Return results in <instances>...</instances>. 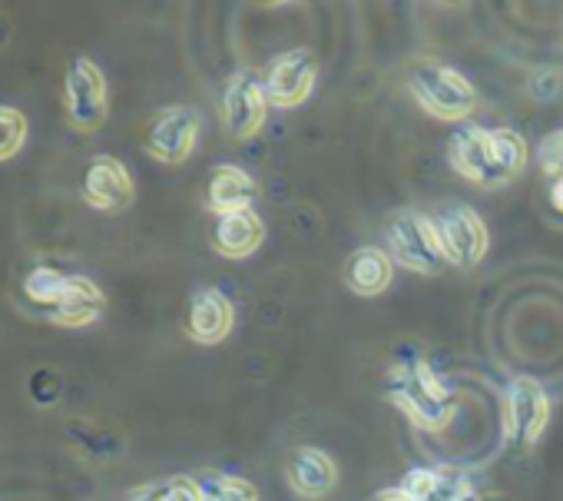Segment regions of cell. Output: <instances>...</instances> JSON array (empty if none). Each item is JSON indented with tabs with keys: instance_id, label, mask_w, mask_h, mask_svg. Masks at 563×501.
Wrapping results in <instances>:
<instances>
[{
	"instance_id": "cell-12",
	"label": "cell",
	"mask_w": 563,
	"mask_h": 501,
	"mask_svg": "<svg viewBox=\"0 0 563 501\" xmlns=\"http://www.w3.org/2000/svg\"><path fill=\"white\" fill-rule=\"evenodd\" d=\"M235 313L232 303L219 293V290H199L189 299V313H186V333L189 339H196L199 346H216L232 333Z\"/></svg>"
},
{
	"instance_id": "cell-17",
	"label": "cell",
	"mask_w": 563,
	"mask_h": 501,
	"mask_svg": "<svg viewBox=\"0 0 563 501\" xmlns=\"http://www.w3.org/2000/svg\"><path fill=\"white\" fill-rule=\"evenodd\" d=\"M391 276H395V260L378 246H362L349 257L345 283L355 296H382L391 286Z\"/></svg>"
},
{
	"instance_id": "cell-27",
	"label": "cell",
	"mask_w": 563,
	"mask_h": 501,
	"mask_svg": "<svg viewBox=\"0 0 563 501\" xmlns=\"http://www.w3.org/2000/svg\"><path fill=\"white\" fill-rule=\"evenodd\" d=\"M126 501H163V484H143Z\"/></svg>"
},
{
	"instance_id": "cell-1",
	"label": "cell",
	"mask_w": 563,
	"mask_h": 501,
	"mask_svg": "<svg viewBox=\"0 0 563 501\" xmlns=\"http://www.w3.org/2000/svg\"><path fill=\"white\" fill-rule=\"evenodd\" d=\"M382 389L395 409H401L418 428H428V432H441L457 409V395L421 359L395 362L385 372Z\"/></svg>"
},
{
	"instance_id": "cell-26",
	"label": "cell",
	"mask_w": 563,
	"mask_h": 501,
	"mask_svg": "<svg viewBox=\"0 0 563 501\" xmlns=\"http://www.w3.org/2000/svg\"><path fill=\"white\" fill-rule=\"evenodd\" d=\"M560 87H563V80L556 77V70H537L533 80H530V94L537 100H553Z\"/></svg>"
},
{
	"instance_id": "cell-20",
	"label": "cell",
	"mask_w": 563,
	"mask_h": 501,
	"mask_svg": "<svg viewBox=\"0 0 563 501\" xmlns=\"http://www.w3.org/2000/svg\"><path fill=\"white\" fill-rule=\"evenodd\" d=\"M67 283H70V276H67L64 270H57V266H51V263H41V266H34V270L27 273V280H24V296H27L34 306L51 309V306H57V299L64 296Z\"/></svg>"
},
{
	"instance_id": "cell-2",
	"label": "cell",
	"mask_w": 563,
	"mask_h": 501,
	"mask_svg": "<svg viewBox=\"0 0 563 501\" xmlns=\"http://www.w3.org/2000/svg\"><path fill=\"white\" fill-rule=\"evenodd\" d=\"M408 90L424 113L434 120L461 123L477 110V90L467 84L464 74L444 64H418L408 74Z\"/></svg>"
},
{
	"instance_id": "cell-13",
	"label": "cell",
	"mask_w": 563,
	"mask_h": 501,
	"mask_svg": "<svg viewBox=\"0 0 563 501\" xmlns=\"http://www.w3.org/2000/svg\"><path fill=\"white\" fill-rule=\"evenodd\" d=\"M107 309V296L103 290L87 280V276H70L64 296L57 299V306L47 309V319L64 326V329H84L90 323H97Z\"/></svg>"
},
{
	"instance_id": "cell-14",
	"label": "cell",
	"mask_w": 563,
	"mask_h": 501,
	"mask_svg": "<svg viewBox=\"0 0 563 501\" xmlns=\"http://www.w3.org/2000/svg\"><path fill=\"white\" fill-rule=\"evenodd\" d=\"M286 475H289V484L296 488V494L316 501L322 494H329L339 481V468L335 461L322 451V448H296L289 455V465H286Z\"/></svg>"
},
{
	"instance_id": "cell-28",
	"label": "cell",
	"mask_w": 563,
	"mask_h": 501,
	"mask_svg": "<svg viewBox=\"0 0 563 501\" xmlns=\"http://www.w3.org/2000/svg\"><path fill=\"white\" fill-rule=\"evenodd\" d=\"M375 501H415V498H411V491L401 484V488H385Z\"/></svg>"
},
{
	"instance_id": "cell-25",
	"label": "cell",
	"mask_w": 563,
	"mask_h": 501,
	"mask_svg": "<svg viewBox=\"0 0 563 501\" xmlns=\"http://www.w3.org/2000/svg\"><path fill=\"white\" fill-rule=\"evenodd\" d=\"M163 501H202L196 478H169L163 481Z\"/></svg>"
},
{
	"instance_id": "cell-11",
	"label": "cell",
	"mask_w": 563,
	"mask_h": 501,
	"mask_svg": "<svg viewBox=\"0 0 563 501\" xmlns=\"http://www.w3.org/2000/svg\"><path fill=\"white\" fill-rule=\"evenodd\" d=\"M448 156H451V166L477 186H500L504 183L494 160H490L487 130H481V127H471V123L457 127L448 140Z\"/></svg>"
},
{
	"instance_id": "cell-10",
	"label": "cell",
	"mask_w": 563,
	"mask_h": 501,
	"mask_svg": "<svg viewBox=\"0 0 563 501\" xmlns=\"http://www.w3.org/2000/svg\"><path fill=\"white\" fill-rule=\"evenodd\" d=\"M80 193L93 209H103V213H120L136 196L133 176L117 156H93L84 170Z\"/></svg>"
},
{
	"instance_id": "cell-4",
	"label": "cell",
	"mask_w": 563,
	"mask_h": 501,
	"mask_svg": "<svg viewBox=\"0 0 563 501\" xmlns=\"http://www.w3.org/2000/svg\"><path fill=\"white\" fill-rule=\"evenodd\" d=\"M547 422H550V399L543 385L527 375L514 379L507 385V402H504V445L514 455L533 451Z\"/></svg>"
},
{
	"instance_id": "cell-23",
	"label": "cell",
	"mask_w": 563,
	"mask_h": 501,
	"mask_svg": "<svg viewBox=\"0 0 563 501\" xmlns=\"http://www.w3.org/2000/svg\"><path fill=\"white\" fill-rule=\"evenodd\" d=\"M537 163H540L543 176H550L553 183H556V179H563V130L550 133V137L540 143V150H537Z\"/></svg>"
},
{
	"instance_id": "cell-9",
	"label": "cell",
	"mask_w": 563,
	"mask_h": 501,
	"mask_svg": "<svg viewBox=\"0 0 563 501\" xmlns=\"http://www.w3.org/2000/svg\"><path fill=\"white\" fill-rule=\"evenodd\" d=\"M199 140V113L189 107H166L150 120L146 130V150L159 163H186L192 146Z\"/></svg>"
},
{
	"instance_id": "cell-16",
	"label": "cell",
	"mask_w": 563,
	"mask_h": 501,
	"mask_svg": "<svg viewBox=\"0 0 563 501\" xmlns=\"http://www.w3.org/2000/svg\"><path fill=\"white\" fill-rule=\"evenodd\" d=\"M262 239H265V226H262V219L252 209L219 216V222L212 229V246H216V253L225 257V260L252 257L255 249L262 246Z\"/></svg>"
},
{
	"instance_id": "cell-24",
	"label": "cell",
	"mask_w": 563,
	"mask_h": 501,
	"mask_svg": "<svg viewBox=\"0 0 563 501\" xmlns=\"http://www.w3.org/2000/svg\"><path fill=\"white\" fill-rule=\"evenodd\" d=\"M31 399L37 405H44V409L57 405V399H60V379H57V372H51V369L34 372V379H31Z\"/></svg>"
},
{
	"instance_id": "cell-7",
	"label": "cell",
	"mask_w": 563,
	"mask_h": 501,
	"mask_svg": "<svg viewBox=\"0 0 563 501\" xmlns=\"http://www.w3.org/2000/svg\"><path fill=\"white\" fill-rule=\"evenodd\" d=\"M319 80V61L312 51L296 47L289 54L275 57V64L268 67V80H265V94L268 104L278 110H292L299 104H306L316 90Z\"/></svg>"
},
{
	"instance_id": "cell-21",
	"label": "cell",
	"mask_w": 563,
	"mask_h": 501,
	"mask_svg": "<svg viewBox=\"0 0 563 501\" xmlns=\"http://www.w3.org/2000/svg\"><path fill=\"white\" fill-rule=\"evenodd\" d=\"M202 501H258V491L252 481L235 478V475H222V471H206L196 478Z\"/></svg>"
},
{
	"instance_id": "cell-5",
	"label": "cell",
	"mask_w": 563,
	"mask_h": 501,
	"mask_svg": "<svg viewBox=\"0 0 563 501\" xmlns=\"http://www.w3.org/2000/svg\"><path fill=\"white\" fill-rule=\"evenodd\" d=\"M64 107L77 133H97L107 123V113H110L107 77L93 61L87 57L70 61L67 80H64Z\"/></svg>"
},
{
	"instance_id": "cell-18",
	"label": "cell",
	"mask_w": 563,
	"mask_h": 501,
	"mask_svg": "<svg viewBox=\"0 0 563 501\" xmlns=\"http://www.w3.org/2000/svg\"><path fill=\"white\" fill-rule=\"evenodd\" d=\"M405 488L415 501H481L474 484L454 468H415Z\"/></svg>"
},
{
	"instance_id": "cell-3",
	"label": "cell",
	"mask_w": 563,
	"mask_h": 501,
	"mask_svg": "<svg viewBox=\"0 0 563 501\" xmlns=\"http://www.w3.org/2000/svg\"><path fill=\"white\" fill-rule=\"evenodd\" d=\"M388 249H391L395 263H401L405 270L421 273V276H438L448 266V253H444L441 236L434 229V219H428L415 209L391 216Z\"/></svg>"
},
{
	"instance_id": "cell-29",
	"label": "cell",
	"mask_w": 563,
	"mask_h": 501,
	"mask_svg": "<svg viewBox=\"0 0 563 501\" xmlns=\"http://www.w3.org/2000/svg\"><path fill=\"white\" fill-rule=\"evenodd\" d=\"M550 203H553V209H560V213H563V179L550 183Z\"/></svg>"
},
{
	"instance_id": "cell-6",
	"label": "cell",
	"mask_w": 563,
	"mask_h": 501,
	"mask_svg": "<svg viewBox=\"0 0 563 501\" xmlns=\"http://www.w3.org/2000/svg\"><path fill=\"white\" fill-rule=\"evenodd\" d=\"M265 113H268L265 84L252 70L235 74L222 90V127H225V133L232 140H249L262 130Z\"/></svg>"
},
{
	"instance_id": "cell-8",
	"label": "cell",
	"mask_w": 563,
	"mask_h": 501,
	"mask_svg": "<svg viewBox=\"0 0 563 501\" xmlns=\"http://www.w3.org/2000/svg\"><path fill=\"white\" fill-rule=\"evenodd\" d=\"M434 229L441 236V246L448 253V263L457 270H471L484 260L487 253V226L484 219L467 209V206H454L434 216Z\"/></svg>"
},
{
	"instance_id": "cell-19",
	"label": "cell",
	"mask_w": 563,
	"mask_h": 501,
	"mask_svg": "<svg viewBox=\"0 0 563 501\" xmlns=\"http://www.w3.org/2000/svg\"><path fill=\"white\" fill-rule=\"evenodd\" d=\"M487 143H490V160L500 173V179H514L520 176V170L527 166V143L520 133L514 130H487Z\"/></svg>"
},
{
	"instance_id": "cell-30",
	"label": "cell",
	"mask_w": 563,
	"mask_h": 501,
	"mask_svg": "<svg viewBox=\"0 0 563 501\" xmlns=\"http://www.w3.org/2000/svg\"><path fill=\"white\" fill-rule=\"evenodd\" d=\"M481 501H507L504 494H487V498H481Z\"/></svg>"
},
{
	"instance_id": "cell-15",
	"label": "cell",
	"mask_w": 563,
	"mask_h": 501,
	"mask_svg": "<svg viewBox=\"0 0 563 501\" xmlns=\"http://www.w3.org/2000/svg\"><path fill=\"white\" fill-rule=\"evenodd\" d=\"M258 196V186L255 179L242 170V166H216L209 173V186H206V206L219 216H229V213H245L252 209Z\"/></svg>"
},
{
	"instance_id": "cell-22",
	"label": "cell",
	"mask_w": 563,
	"mask_h": 501,
	"mask_svg": "<svg viewBox=\"0 0 563 501\" xmlns=\"http://www.w3.org/2000/svg\"><path fill=\"white\" fill-rule=\"evenodd\" d=\"M27 140V117L14 107H0V160L21 153Z\"/></svg>"
}]
</instances>
